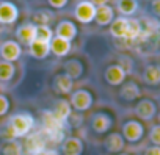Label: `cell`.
<instances>
[{
	"label": "cell",
	"mask_w": 160,
	"mask_h": 155,
	"mask_svg": "<svg viewBox=\"0 0 160 155\" xmlns=\"http://www.w3.org/2000/svg\"><path fill=\"white\" fill-rule=\"evenodd\" d=\"M39 155H60V153H58L55 149H44Z\"/></svg>",
	"instance_id": "d590c367"
},
{
	"label": "cell",
	"mask_w": 160,
	"mask_h": 155,
	"mask_svg": "<svg viewBox=\"0 0 160 155\" xmlns=\"http://www.w3.org/2000/svg\"><path fill=\"white\" fill-rule=\"evenodd\" d=\"M21 55H22V47L18 41H5L0 46V56L3 61L14 63L21 58Z\"/></svg>",
	"instance_id": "8992f818"
},
{
	"label": "cell",
	"mask_w": 160,
	"mask_h": 155,
	"mask_svg": "<svg viewBox=\"0 0 160 155\" xmlns=\"http://www.w3.org/2000/svg\"><path fill=\"white\" fill-rule=\"evenodd\" d=\"M8 110H10V100H8V97L3 96V94H0V116L7 114Z\"/></svg>",
	"instance_id": "4dcf8cb0"
},
{
	"label": "cell",
	"mask_w": 160,
	"mask_h": 155,
	"mask_svg": "<svg viewBox=\"0 0 160 155\" xmlns=\"http://www.w3.org/2000/svg\"><path fill=\"white\" fill-rule=\"evenodd\" d=\"M119 155H127V153H119Z\"/></svg>",
	"instance_id": "74e56055"
},
{
	"label": "cell",
	"mask_w": 160,
	"mask_h": 155,
	"mask_svg": "<svg viewBox=\"0 0 160 155\" xmlns=\"http://www.w3.org/2000/svg\"><path fill=\"white\" fill-rule=\"evenodd\" d=\"M52 113L55 114V118H57L60 122H63V124L66 125V121L71 118L72 107H71V104H69L68 100H58L57 105H55V108L52 110Z\"/></svg>",
	"instance_id": "ac0fdd59"
},
{
	"label": "cell",
	"mask_w": 160,
	"mask_h": 155,
	"mask_svg": "<svg viewBox=\"0 0 160 155\" xmlns=\"http://www.w3.org/2000/svg\"><path fill=\"white\" fill-rule=\"evenodd\" d=\"M113 19H115V11H113V8H112L110 5L98 7V10H96V17H94V21H96L98 25L107 27V25H110V24L113 22Z\"/></svg>",
	"instance_id": "2e32d148"
},
{
	"label": "cell",
	"mask_w": 160,
	"mask_h": 155,
	"mask_svg": "<svg viewBox=\"0 0 160 155\" xmlns=\"http://www.w3.org/2000/svg\"><path fill=\"white\" fill-rule=\"evenodd\" d=\"M143 80L152 86L158 85L160 83V66H155V64L146 66V69L143 72Z\"/></svg>",
	"instance_id": "cb8c5ba5"
},
{
	"label": "cell",
	"mask_w": 160,
	"mask_h": 155,
	"mask_svg": "<svg viewBox=\"0 0 160 155\" xmlns=\"http://www.w3.org/2000/svg\"><path fill=\"white\" fill-rule=\"evenodd\" d=\"M149 139L152 143V146H158L160 147V125H154L149 132Z\"/></svg>",
	"instance_id": "f546056e"
},
{
	"label": "cell",
	"mask_w": 160,
	"mask_h": 155,
	"mask_svg": "<svg viewBox=\"0 0 160 155\" xmlns=\"http://www.w3.org/2000/svg\"><path fill=\"white\" fill-rule=\"evenodd\" d=\"M71 107H74V110L77 111H87L91 108L93 105V96L90 91L87 90H77L72 93L71 100H69Z\"/></svg>",
	"instance_id": "5b68a950"
},
{
	"label": "cell",
	"mask_w": 160,
	"mask_h": 155,
	"mask_svg": "<svg viewBox=\"0 0 160 155\" xmlns=\"http://www.w3.org/2000/svg\"><path fill=\"white\" fill-rule=\"evenodd\" d=\"M33 21L36 25H49V22L52 21V13L47 10H38L33 14Z\"/></svg>",
	"instance_id": "f1b7e54d"
},
{
	"label": "cell",
	"mask_w": 160,
	"mask_h": 155,
	"mask_svg": "<svg viewBox=\"0 0 160 155\" xmlns=\"http://www.w3.org/2000/svg\"><path fill=\"white\" fill-rule=\"evenodd\" d=\"M83 152V141L77 136H68L61 143V153L63 155H82Z\"/></svg>",
	"instance_id": "30bf717a"
},
{
	"label": "cell",
	"mask_w": 160,
	"mask_h": 155,
	"mask_svg": "<svg viewBox=\"0 0 160 155\" xmlns=\"http://www.w3.org/2000/svg\"><path fill=\"white\" fill-rule=\"evenodd\" d=\"M96 7L88 2V0H85V2H78L75 5V10H74V16L75 19L80 22V24H90L94 21L96 17Z\"/></svg>",
	"instance_id": "277c9868"
},
{
	"label": "cell",
	"mask_w": 160,
	"mask_h": 155,
	"mask_svg": "<svg viewBox=\"0 0 160 155\" xmlns=\"http://www.w3.org/2000/svg\"><path fill=\"white\" fill-rule=\"evenodd\" d=\"M28 53L36 58V60H44L49 53H50V47L46 42H39V41H33L32 44H28Z\"/></svg>",
	"instance_id": "7402d4cb"
},
{
	"label": "cell",
	"mask_w": 160,
	"mask_h": 155,
	"mask_svg": "<svg viewBox=\"0 0 160 155\" xmlns=\"http://www.w3.org/2000/svg\"><path fill=\"white\" fill-rule=\"evenodd\" d=\"M158 125H160V114H158Z\"/></svg>",
	"instance_id": "8d00e7d4"
},
{
	"label": "cell",
	"mask_w": 160,
	"mask_h": 155,
	"mask_svg": "<svg viewBox=\"0 0 160 155\" xmlns=\"http://www.w3.org/2000/svg\"><path fill=\"white\" fill-rule=\"evenodd\" d=\"M138 10V0H118V11L122 17H130Z\"/></svg>",
	"instance_id": "484cf974"
},
{
	"label": "cell",
	"mask_w": 160,
	"mask_h": 155,
	"mask_svg": "<svg viewBox=\"0 0 160 155\" xmlns=\"http://www.w3.org/2000/svg\"><path fill=\"white\" fill-rule=\"evenodd\" d=\"M126 30H127V17H115L113 22L110 24V33L112 36L118 38V39H124L126 38Z\"/></svg>",
	"instance_id": "ffe728a7"
},
{
	"label": "cell",
	"mask_w": 160,
	"mask_h": 155,
	"mask_svg": "<svg viewBox=\"0 0 160 155\" xmlns=\"http://www.w3.org/2000/svg\"><path fill=\"white\" fill-rule=\"evenodd\" d=\"M151 10H152V13L157 17H160V0H152L151 2Z\"/></svg>",
	"instance_id": "d6a6232c"
},
{
	"label": "cell",
	"mask_w": 160,
	"mask_h": 155,
	"mask_svg": "<svg viewBox=\"0 0 160 155\" xmlns=\"http://www.w3.org/2000/svg\"><path fill=\"white\" fill-rule=\"evenodd\" d=\"M35 31H36V25L33 24H25V25H21L18 30H16V38L24 42V44H32L35 41Z\"/></svg>",
	"instance_id": "e0dca14e"
},
{
	"label": "cell",
	"mask_w": 160,
	"mask_h": 155,
	"mask_svg": "<svg viewBox=\"0 0 160 155\" xmlns=\"http://www.w3.org/2000/svg\"><path fill=\"white\" fill-rule=\"evenodd\" d=\"M157 113V105L151 99H141L135 105V114L143 121H151Z\"/></svg>",
	"instance_id": "9c48e42d"
},
{
	"label": "cell",
	"mask_w": 160,
	"mask_h": 155,
	"mask_svg": "<svg viewBox=\"0 0 160 155\" xmlns=\"http://www.w3.org/2000/svg\"><path fill=\"white\" fill-rule=\"evenodd\" d=\"M55 36L63 38L66 41H72L77 36V28H75L74 22H71V21H61V22H58L57 24V28H55Z\"/></svg>",
	"instance_id": "7c38bea8"
},
{
	"label": "cell",
	"mask_w": 160,
	"mask_h": 155,
	"mask_svg": "<svg viewBox=\"0 0 160 155\" xmlns=\"http://www.w3.org/2000/svg\"><path fill=\"white\" fill-rule=\"evenodd\" d=\"M47 144V138L42 132H35V133H28L27 138H25V143H24V149L28 155H39L46 147Z\"/></svg>",
	"instance_id": "7a4b0ae2"
},
{
	"label": "cell",
	"mask_w": 160,
	"mask_h": 155,
	"mask_svg": "<svg viewBox=\"0 0 160 155\" xmlns=\"http://www.w3.org/2000/svg\"><path fill=\"white\" fill-rule=\"evenodd\" d=\"M141 31H143L141 22L135 17H127V30H126V38L124 39H129V41L140 39Z\"/></svg>",
	"instance_id": "44dd1931"
},
{
	"label": "cell",
	"mask_w": 160,
	"mask_h": 155,
	"mask_svg": "<svg viewBox=\"0 0 160 155\" xmlns=\"http://www.w3.org/2000/svg\"><path fill=\"white\" fill-rule=\"evenodd\" d=\"M104 146L107 149V152L110 153H118V152H122L124 146H126V141L122 138L121 133H110L105 141H104Z\"/></svg>",
	"instance_id": "9a60e30c"
},
{
	"label": "cell",
	"mask_w": 160,
	"mask_h": 155,
	"mask_svg": "<svg viewBox=\"0 0 160 155\" xmlns=\"http://www.w3.org/2000/svg\"><path fill=\"white\" fill-rule=\"evenodd\" d=\"M53 38V31L49 25H36V31H35V41L39 42H46L49 44Z\"/></svg>",
	"instance_id": "4316f807"
},
{
	"label": "cell",
	"mask_w": 160,
	"mask_h": 155,
	"mask_svg": "<svg viewBox=\"0 0 160 155\" xmlns=\"http://www.w3.org/2000/svg\"><path fill=\"white\" fill-rule=\"evenodd\" d=\"M14 77V64L8 61H0V80L2 82H10Z\"/></svg>",
	"instance_id": "83f0119b"
},
{
	"label": "cell",
	"mask_w": 160,
	"mask_h": 155,
	"mask_svg": "<svg viewBox=\"0 0 160 155\" xmlns=\"http://www.w3.org/2000/svg\"><path fill=\"white\" fill-rule=\"evenodd\" d=\"M19 17V10L11 2H0V24H14Z\"/></svg>",
	"instance_id": "ba28073f"
},
{
	"label": "cell",
	"mask_w": 160,
	"mask_h": 155,
	"mask_svg": "<svg viewBox=\"0 0 160 155\" xmlns=\"http://www.w3.org/2000/svg\"><path fill=\"white\" fill-rule=\"evenodd\" d=\"M91 3L98 8V7H104V5H107V3H108V0H91Z\"/></svg>",
	"instance_id": "e575fe53"
},
{
	"label": "cell",
	"mask_w": 160,
	"mask_h": 155,
	"mask_svg": "<svg viewBox=\"0 0 160 155\" xmlns=\"http://www.w3.org/2000/svg\"><path fill=\"white\" fill-rule=\"evenodd\" d=\"M72 86H74V80L71 79V77H68L64 72L55 75V79H53V90L58 94H69L72 91Z\"/></svg>",
	"instance_id": "4fadbf2b"
},
{
	"label": "cell",
	"mask_w": 160,
	"mask_h": 155,
	"mask_svg": "<svg viewBox=\"0 0 160 155\" xmlns=\"http://www.w3.org/2000/svg\"><path fill=\"white\" fill-rule=\"evenodd\" d=\"M71 41H66L63 38H58V36H53L52 41L49 42V47H50V53H53L55 56H66L69 52H71Z\"/></svg>",
	"instance_id": "5bb4252c"
},
{
	"label": "cell",
	"mask_w": 160,
	"mask_h": 155,
	"mask_svg": "<svg viewBox=\"0 0 160 155\" xmlns=\"http://www.w3.org/2000/svg\"><path fill=\"white\" fill-rule=\"evenodd\" d=\"M126 75H127V74L122 70V67H121L119 64H112V66H108V67L105 69L104 79H105V82H107L108 85H112V86H119V85L124 83Z\"/></svg>",
	"instance_id": "52a82bcc"
},
{
	"label": "cell",
	"mask_w": 160,
	"mask_h": 155,
	"mask_svg": "<svg viewBox=\"0 0 160 155\" xmlns=\"http://www.w3.org/2000/svg\"><path fill=\"white\" fill-rule=\"evenodd\" d=\"M144 155H160V147L158 146H151L146 149Z\"/></svg>",
	"instance_id": "836d02e7"
},
{
	"label": "cell",
	"mask_w": 160,
	"mask_h": 155,
	"mask_svg": "<svg viewBox=\"0 0 160 155\" xmlns=\"http://www.w3.org/2000/svg\"><path fill=\"white\" fill-rule=\"evenodd\" d=\"M24 147L16 139H7L0 146V155H22Z\"/></svg>",
	"instance_id": "603a6c76"
},
{
	"label": "cell",
	"mask_w": 160,
	"mask_h": 155,
	"mask_svg": "<svg viewBox=\"0 0 160 155\" xmlns=\"http://www.w3.org/2000/svg\"><path fill=\"white\" fill-rule=\"evenodd\" d=\"M112 125H113V119L107 113H96L91 119V128L94 133H99V135L108 132Z\"/></svg>",
	"instance_id": "8fae6325"
},
{
	"label": "cell",
	"mask_w": 160,
	"mask_h": 155,
	"mask_svg": "<svg viewBox=\"0 0 160 155\" xmlns=\"http://www.w3.org/2000/svg\"><path fill=\"white\" fill-rule=\"evenodd\" d=\"M35 127V118L30 113H18L10 118L8 122V135L10 139L27 136Z\"/></svg>",
	"instance_id": "6da1fadb"
},
{
	"label": "cell",
	"mask_w": 160,
	"mask_h": 155,
	"mask_svg": "<svg viewBox=\"0 0 160 155\" xmlns=\"http://www.w3.org/2000/svg\"><path fill=\"white\" fill-rule=\"evenodd\" d=\"M64 74L68 77H71L72 80L78 79V77H82L83 74V64L80 63L78 60H69L64 63Z\"/></svg>",
	"instance_id": "d4e9b609"
},
{
	"label": "cell",
	"mask_w": 160,
	"mask_h": 155,
	"mask_svg": "<svg viewBox=\"0 0 160 155\" xmlns=\"http://www.w3.org/2000/svg\"><path fill=\"white\" fill-rule=\"evenodd\" d=\"M49 2V5L52 7V8H55V10H61V8H64L66 5H68V0H47Z\"/></svg>",
	"instance_id": "1f68e13d"
},
{
	"label": "cell",
	"mask_w": 160,
	"mask_h": 155,
	"mask_svg": "<svg viewBox=\"0 0 160 155\" xmlns=\"http://www.w3.org/2000/svg\"><path fill=\"white\" fill-rule=\"evenodd\" d=\"M144 135V127L140 121H135V119H130L127 122H124L122 125V138L124 141H129V143H138Z\"/></svg>",
	"instance_id": "3957f363"
},
{
	"label": "cell",
	"mask_w": 160,
	"mask_h": 155,
	"mask_svg": "<svg viewBox=\"0 0 160 155\" xmlns=\"http://www.w3.org/2000/svg\"><path fill=\"white\" fill-rule=\"evenodd\" d=\"M140 94H141L140 86H138L135 82H127V83H124L122 88H121V91H119L121 99H124V100H127V102H132V100L138 99Z\"/></svg>",
	"instance_id": "d6986e66"
}]
</instances>
